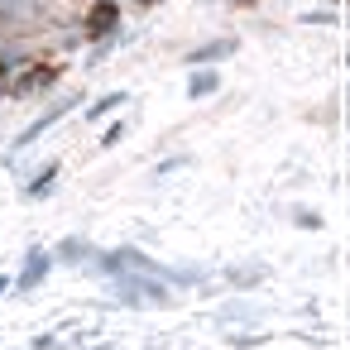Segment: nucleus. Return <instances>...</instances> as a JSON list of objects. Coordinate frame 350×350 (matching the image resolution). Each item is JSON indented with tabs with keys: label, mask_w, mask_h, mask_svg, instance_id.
<instances>
[{
	"label": "nucleus",
	"mask_w": 350,
	"mask_h": 350,
	"mask_svg": "<svg viewBox=\"0 0 350 350\" xmlns=\"http://www.w3.org/2000/svg\"><path fill=\"white\" fill-rule=\"evenodd\" d=\"M116 20H120L116 0H96V10L87 15V34H92V39H101V34H111V29H116Z\"/></svg>",
	"instance_id": "1"
},
{
	"label": "nucleus",
	"mask_w": 350,
	"mask_h": 350,
	"mask_svg": "<svg viewBox=\"0 0 350 350\" xmlns=\"http://www.w3.org/2000/svg\"><path fill=\"white\" fill-rule=\"evenodd\" d=\"M58 77V68H29V72H20V82H15V96H29V92H39V87H49Z\"/></svg>",
	"instance_id": "2"
},
{
	"label": "nucleus",
	"mask_w": 350,
	"mask_h": 350,
	"mask_svg": "<svg viewBox=\"0 0 350 350\" xmlns=\"http://www.w3.org/2000/svg\"><path fill=\"white\" fill-rule=\"evenodd\" d=\"M216 87H221V77L206 68V72H192V82H187V96H192V101H202V96H211Z\"/></svg>",
	"instance_id": "3"
},
{
	"label": "nucleus",
	"mask_w": 350,
	"mask_h": 350,
	"mask_svg": "<svg viewBox=\"0 0 350 350\" xmlns=\"http://www.w3.org/2000/svg\"><path fill=\"white\" fill-rule=\"evenodd\" d=\"M230 49H235V44H211V49H197V53H192V63H216V58H226Z\"/></svg>",
	"instance_id": "4"
},
{
	"label": "nucleus",
	"mask_w": 350,
	"mask_h": 350,
	"mask_svg": "<svg viewBox=\"0 0 350 350\" xmlns=\"http://www.w3.org/2000/svg\"><path fill=\"white\" fill-rule=\"evenodd\" d=\"M230 5H254V0H230Z\"/></svg>",
	"instance_id": "5"
},
{
	"label": "nucleus",
	"mask_w": 350,
	"mask_h": 350,
	"mask_svg": "<svg viewBox=\"0 0 350 350\" xmlns=\"http://www.w3.org/2000/svg\"><path fill=\"white\" fill-rule=\"evenodd\" d=\"M0 72H5V68H0Z\"/></svg>",
	"instance_id": "6"
}]
</instances>
